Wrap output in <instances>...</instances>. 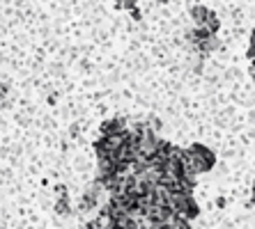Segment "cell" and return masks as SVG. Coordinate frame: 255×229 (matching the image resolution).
Masks as SVG:
<instances>
[{
  "label": "cell",
  "mask_w": 255,
  "mask_h": 229,
  "mask_svg": "<svg viewBox=\"0 0 255 229\" xmlns=\"http://www.w3.org/2000/svg\"><path fill=\"white\" fill-rule=\"evenodd\" d=\"M184 160H186V167L193 174H202V172H209L214 167L216 156L205 145H191L189 149H184Z\"/></svg>",
  "instance_id": "obj_1"
},
{
  "label": "cell",
  "mask_w": 255,
  "mask_h": 229,
  "mask_svg": "<svg viewBox=\"0 0 255 229\" xmlns=\"http://www.w3.org/2000/svg\"><path fill=\"white\" fill-rule=\"evenodd\" d=\"M191 21H193V25H198V28L209 30L212 35H216V32L221 30L219 14L212 12V9H207V7H202V5L191 7Z\"/></svg>",
  "instance_id": "obj_2"
},
{
  "label": "cell",
  "mask_w": 255,
  "mask_h": 229,
  "mask_svg": "<svg viewBox=\"0 0 255 229\" xmlns=\"http://www.w3.org/2000/svg\"><path fill=\"white\" fill-rule=\"evenodd\" d=\"M104 190V186H101L99 181L95 183V186H90L88 190H85V195L81 197V204H78V209L85 213H92L99 206V193Z\"/></svg>",
  "instance_id": "obj_3"
},
{
  "label": "cell",
  "mask_w": 255,
  "mask_h": 229,
  "mask_svg": "<svg viewBox=\"0 0 255 229\" xmlns=\"http://www.w3.org/2000/svg\"><path fill=\"white\" fill-rule=\"evenodd\" d=\"M127 129L125 119L120 117H113V119H106V122L101 124V135H113V133H122Z\"/></svg>",
  "instance_id": "obj_4"
},
{
  "label": "cell",
  "mask_w": 255,
  "mask_h": 229,
  "mask_svg": "<svg viewBox=\"0 0 255 229\" xmlns=\"http://www.w3.org/2000/svg\"><path fill=\"white\" fill-rule=\"evenodd\" d=\"M159 229H189V220L182 216H175L172 213L170 220H166L163 225H159Z\"/></svg>",
  "instance_id": "obj_5"
},
{
  "label": "cell",
  "mask_w": 255,
  "mask_h": 229,
  "mask_svg": "<svg viewBox=\"0 0 255 229\" xmlns=\"http://www.w3.org/2000/svg\"><path fill=\"white\" fill-rule=\"evenodd\" d=\"M55 211H58L60 216H67V213L71 211V204H69V197H67V193H62V197H58V204H55Z\"/></svg>",
  "instance_id": "obj_6"
},
{
  "label": "cell",
  "mask_w": 255,
  "mask_h": 229,
  "mask_svg": "<svg viewBox=\"0 0 255 229\" xmlns=\"http://www.w3.org/2000/svg\"><path fill=\"white\" fill-rule=\"evenodd\" d=\"M249 60L251 62L255 60V30L251 32V41H249Z\"/></svg>",
  "instance_id": "obj_7"
},
{
  "label": "cell",
  "mask_w": 255,
  "mask_h": 229,
  "mask_svg": "<svg viewBox=\"0 0 255 229\" xmlns=\"http://www.w3.org/2000/svg\"><path fill=\"white\" fill-rule=\"evenodd\" d=\"M5 94H7V87L2 85V82H0V106L5 103Z\"/></svg>",
  "instance_id": "obj_8"
},
{
  "label": "cell",
  "mask_w": 255,
  "mask_h": 229,
  "mask_svg": "<svg viewBox=\"0 0 255 229\" xmlns=\"http://www.w3.org/2000/svg\"><path fill=\"white\" fill-rule=\"evenodd\" d=\"M251 197H253V204H255V183H253V190H251Z\"/></svg>",
  "instance_id": "obj_9"
},
{
  "label": "cell",
  "mask_w": 255,
  "mask_h": 229,
  "mask_svg": "<svg viewBox=\"0 0 255 229\" xmlns=\"http://www.w3.org/2000/svg\"><path fill=\"white\" fill-rule=\"evenodd\" d=\"M159 2H168V0H159Z\"/></svg>",
  "instance_id": "obj_10"
}]
</instances>
